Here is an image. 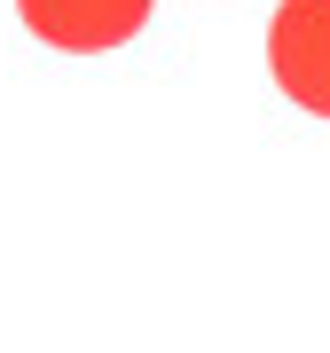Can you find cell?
I'll return each instance as SVG.
<instances>
[{"label":"cell","mask_w":330,"mask_h":353,"mask_svg":"<svg viewBox=\"0 0 330 353\" xmlns=\"http://www.w3.org/2000/svg\"><path fill=\"white\" fill-rule=\"evenodd\" d=\"M267 71L299 110L330 118V0H283L267 16Z\"/></svg>","instance_id":"1"},{"label":"cell","mask_w":330,"mask_h":353,"mask_svg":"<svg viewBox=\"0 0 330 353\" xmlns=\"http://www.w3.org/2000/svg\"><path fill=\"white\" fill-rule=\"evenodd\" d=\"M16 16L32 39L64 55H110L150 24V0H16Z\"/></svg>","instance_id":"2"}]
</instances>
